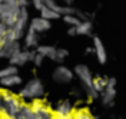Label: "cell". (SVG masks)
<instances>
[{
    "instance_id": "6da1fadb",
    "label": "cell",
    "mask_w": 126,
    "mask_h": 119,
    "mask_svg": "<svg viewBox=\"0 0 126 119\" xmlns=\"http://www.w3.org/2000/svg\"><path fill=\"white\" fill-rule=\"evenodd\" d=\"M43 95H45V86L42 80L34 78V79L29 80L23 89H20L17 96L22 101H33V99H40Z\"/></svg>"
},
{
    "instance_id": "7a4b0ae2",
    "label": "cell",
    "mask_w": 126,
    "mask_h": 119,
    "mask_svg": "<svg viewBox=\"0 0 126 119\" xmlns=\"http://www.w3.org/2000/svg\"><path fill=\"white\" fill-rule=\"evenodd\" d=\"M1 96H3V115L1 116H6V118L13 119L16 118L19 109L22 108V99L17 95H13L12 92H1Z\"/></svg>"
},
{
    "instance_id": "3957f363",
    "label": "cell",
    "mask_w": 126,
    "mask_h": 119,
    "mask_svg": "<svg viewBox=\"0 0 126 119\" xmlns=\"http://www.w3.org/2000/svg\"><path fill=\"white\" fill-rule=\"evenodd\" d=\"M19 12H20V7H19V4L16 1L0 3V20L7 27H12L15 24L16 19L19 16Z\"/></svg>"
},
{
    "instance_id": "277c9868",
    "label": "cell",
    "mask_w": 126,
    "mask_h": 119,
    "mask_svg": "<svg viewBox=\"0 0 126 119\" xmlns=\"http://www.w3.org/2000/svg\"><path fill=\"white\" fill-rule=\"evenodd\" d=\"M27 20H29V13H27V9L26 7H20V12H19V16L16 19L15 24L12 26V30L15 33L16 40L22 39L24 34V27L27 24Z\"/></svg>"
},
{
    "instance_id": "5b68a950",
    "label": "cell",
    "mask_w": 126,
    "mask_h": 119,
    "mask_svg": "<svg viewBox=\"0 0 126 119\" xmlns=\"http://www.w3.org/2000/svg\"><path fill=\"white\" fill-rule=\"evenodd\" d=\"M99 95H102V103L105 106H112L115 98H116V79L115 78H108L106 86Z\"/></svg>"
},
{
    "instance_id": "8992f818",
    "label": "cell",
    "mask_w": 126,
    "mask_h": 119,
    "mask_svg": "<svg viewBox=\"0 0 126 119\" xmlns=\"http://www.w3.org/2000/svg\"><path fill=\"white\" fill-rule=\"evenodd\" d=\"M32 109L34 112L36 119H50V118H53V112L50 111V108H49L43 101H40V99H33Z\"/></svg>"
},
{
    "instance_id": "52a82bcc",
    "label": "cell",
    "mask_w": 126,
    "mask_h": 119,
    "mask_svg": "<svg viewBox=\"0 0 126 119\" xmlns=\"http://www.w3.org/2000/svg\"><path fill=\"white\" fill-rule=\"evenodd\" d=\"M72 113H73V106L69 101H63V102H59L56 105L55 112H53V116L59 119H70Z\"/></svg>"
},
{
    "instance_id": "ba28073f",
    "label": "cell",
    "mask_w": 126,
    "mask_h": 119,
    "mask_svg": "<svg viewBox=\"0 0 126 119\" xmlns=\"http://www.w3.org/2000/svg\"><path fill=\"white\" fill-rule=\"evenodd\" d=\"M20 49V43L19 40H12V42H4L1 43L0 46V57H4V59H10L12 56L17 53Z\"/></svg>"
},
{
    "instance_id": "9c48e42d",
    "label": "cell",
    "mask_w": 126,
    "mask_h": 119,
    "mask_svg": "<svg viewBox=\"0 0 126 119\" xmlns=\"http://www.w3.org/2000/svg\"><path fill=\"white\" fill-rule=\"evenodd\" d=\"M75 73L78 76L80 82L85 85V87H90L92 86V80H93V76H92V72L87 68L86 65H78L75 68Z\"/></svg>"
},
{
    "instance_id": "30bf717a",
    "label": "cell",
    "mask_w": 126,
    "mask_h": 119,
    "mask_svg": "<svg viewBox=\"0 0 126 119\" xmlns=\"http://www.w3.org/2000/svg\"><path fill=\"white\" fill-rule=\"evenodd\" d=\"M53 79L59 83H67L73 79V72L66 66H57L53 72Z\"/></svg>"
},
{
    "instance_id": "8fae6325",
    "label": "cell",
    "mask_w": 126,
    "mask_h": 119,
    "mask_svg": "<svg viewBox=\"0 0 126 119\" xmlns=\"http://www.w3.org/2000/svg\"><path fill=\"white\" fill-rule=\"evenodd\" d=\"M32 52H33V50H19L17 53H15V55L9 59V60H10V65H15V66H23L24 63L30 62Z\"/></svg>"
},
{
    "instance_id": "7c38bea8",
    "label": "cell",
    "mask_w": 126,
    "mask_h": 119,
    "mask_svg": "<svg viewBox=\"0 0 126 119\" xmlns=\"http://www.w3.org/2000/svg\"><path fill=\"white\" fill-rule=\"evenodd\" d=\"M93 52L96 55V57H97V60H99V63H102V65L106 63V60H108L106 49H105V45L102 43V40L99 37H94L93 39Z\"/></svg>"
},
{
    "instance_id": "4fadbf2b",
    "label": "cell",
    "mask_w": 126,
    "mask_h": 119,
    "mask_svg": "<svg viewBox=\"0 0 126 119\" xmlns=\"http://www.w3.org/2000/svg\"><path fill=\"white\" fill-rule=\"evenodd\" d=\"M30 27L33 29V30H36L37 33H40V32H46V30H49V29L52 27V24H50V20L43 19V17L40 16V17L32 19Z\"/></svg>"
},
{
    "instance_id": "5bb4252c",
    "label": "cell",
    "mask_w": 126,
    "mask_h": 119,
    "mask_svg": "<svg viewBox=\"0 0 126 119\" xmlns=\"http://www.w3.org/2000/svg\"><path fill=\"white\" fill-rule=\"evenodd\" d=\"M22 83V78L15 73V75H9V76H4V78H0V85L4 87H15L19 86Z\"/></svg>"
},
{
    "instance_id": "9a60e30c",
    "label": "cell",
    "mask_w": 126,
    "mask_h": 119,
    "mask_svg": "<svg viewBox=\"0 0 126 119\" xmlns=\"http://www.w3.org/2000/svg\"><path fill=\"white\" fill-rule=\"evenodd\" d=\"M37 42H39V37H37V32L33 30L32 27H29V30L24 36V45L26 48H36L37 46Z\"/></svg>"
},
{
    "instance_id": "2e32d148",
    "label": "cell",
    "mask_w": 126,
    "mask_h": 119,
    "mask_svg": "<svg viewBox=\"0 0 126 119\" xmlns=\"http://www.w3.org/2000/svg\"><path fill=\"white\" fill-rule=\"evenodd\" d=\"M16 118H19V119H36V116H34V112L32 109V106H29V105H22V108L19 109Z\"/></svg>"
},
{
    "instance_id": "e0dca14e",
    "label": "cell",
    "mask_w": 126,
    "mask_h": 119,
    "mask_svg": "<svg viewBox=\"0 0 126 119\" xmlns=\"http://www.w3.org/2000/svg\"><path fill=\"white\" fill-rule=\"evenodd\" d=\"M40 16L43 17V19H47V20H55V19H59L62 15H59L53 9L47 7V6H43V7L40 9Z\"/></svg>"
},
{
    "instance_id": "ac0fdd59",
    "label": "cell",
    "mask_w": 126,
    "mask_h": 119,
    "mask_svg": "<svg viewBox=\"0 0 126 119\" xmlns=\"http://www.w3.org/2000/svg\"><path fill=\"white\" fill-rule=\"evenodd\" d=\"M76 27V34H89L92 32V22L89 20H80V23Z\"/></svg>"
},
{
    "instance_id": "d6986e66",
    "label": "cell",
    "mask_w": 126,
    "mask_h": 119,
    "mask_svg": "<svg viewBox=\"0 0 126 119\" xmlns=\"http://www.w3.org/2000/svg\"><path fill=\"white\" fill-rule=\"evenodd\" d=\"M36 52H39L40 55H43L45 57H50L53 60L55 59V53H56V48L55 46H37Z\"/></svg>"
},
{
    "instance_id": "ffe728a7",
    "label": "cell",
    "mask_w": 126,
    "mask_h": 119,
    "mask_svg": "<svg viewBox=\"0 0 126 119\" xmlns=\"http://www.w3.org/2000/svg\"><path fill=\"white\" fill-rule=\"evenodd\" d=\"M106 82H108V78H103V76H97V78H94L92 80V87H93L94 90H97L99 93L102 92L105 86H106Z\"/></svg>"
},
{
    "instance_id": "44dd1931",
    "label": "cell",
    "mask_w": 126,
    "mask_h": 119,
    "mask_svg": "<svg viewBox=\"0 0 126 119\" xmlns=\"http://www.w3.org/2000/svg\"><path fill=\"white\" fill-rule=\"evenodd\" d=\"M72 118H75V119H92V113L87 111V109H78V111H73Z\"/></svg>"
},
{
    "instance_id": "7402d4cb",
    "label": "cell",
    "mask_w": 126,
    "mask_h": 119,
    "mask_svg": "<svg viewBox=\"0 0 126 119\" xmlns=\"http://www.w3.org/2000/svg\"><path fill=\"white\" fill-rule=\"evenodd\" d=\"M67 55H69V52L66 50V49H57L56 48V53H55V62H57V63H62L63 60L67 57Z\"/></svg>"
},
{
    "instance_id": "603a6c76",
    "label": "cell",
    "mask_w": 126,
    "mask_h": 119,
    "mask_svg": "<svg viewBox=\"0 0 126 119\" xmlns=\"http://www.w3.org/2000/svg\"><path fill=\"white\" fill-rule=\"evenodd\" d=\"M63 20H64V23H67L69 26H78L80 23V19L76 15H63Z\"/></svg>"
},
{
    "instance_id": "cb8c5ba5",
    "label": "cell",
    "mask_w": 126,
    "mask_h": 119,
    "mask_svg": "<svg viewBox=\"0 0 126 119\" xmlns=\"http://www.w3.org/2000/svg\"><path fill=\"white\" fill-rule=\"evenodd\" d=\"M15 73H17V66L10 65V66L0 70V78H4V76H9V75H15Z\"/></svg>"
},
{
    "instance_id": "d4e9b609",
    "label": "cell",
    "mask_w": 126,
    "mask_h": 119,
    "mask_svg": "<svg viewBox=\"0 0 126 119\" xmlns=\"http://www.w3.org/2000/svg\"><path fill=\"white\" fill-rule=\"evenodd\" d=\"M43 59H45V56H43V55H40L39 52H36V50H33L30 62H33V63L36 65V66H40V65L43 63Z\"/></svg>"
},
{
    "instance_id": "484cf974",
    "label": "cell",
    "mask_w": 126,
    "mask_h": 119,
    "mask_svg": "<svg viewBox=\"0 0 126 119\" xmlns=\"http://www.w3.org/2000/svg\"><path fill=\"white\" fill-rule=\"evenodd\" d=\"M85 89H86V93H87V96H89L90 99H96V98H99V92L94 90L92 86L90 87H85Z\"/></svg>"
},
{
    "instance_id": "4316f807",
    "label": "cell",
    "mask_w": 126,
    "mask_h": 119,
    "mask_svg": "<svg viewBox=\"0 0 126 119\" xmlns=\"http://www.w3.org/2000/svg\"><path fill=\"white\" fill-rule=\"evenodd\" d=\"M32 3H33V6L37 9V10H40V9L45 6V3H43V0H32Z\"/></svg>"
},
{
    "instance_id": "83f0119b",
    "label": "cell",
    "mask_w": 126,
    "mask_h": 119,
    "mask_svg": "<svg viewBox=\"0 0 126 119\" xmlns=\"http://www.w3.org/2000/svg\"><path fill=\"white\" fill-rule=\"evenodd\" d=\"M6 30H7V26H6V24H4L3 22H1V20H0V39H1L3 36H4Z\"/></svg>"
},
{
    "instance_id": "f1b7e54d",
    "label": "cell",
    "mask_w": 126,
    "mask_h": 119,
    "mask_svg": "<svg viewBox=\"0 0 126 119\" xmlns=\"http://www.w3.org/2000/svg\"><path fill=\"white\" fill-rule=\"evenodd\" d=\"M16 3L19 4V7H27L29 0H16Z\"/></svg>"
},
{
    "instance_id": "f546056e",
    "label": "cell",
    "mask_w": 126,
    "mask_h": 119,
    "mask_svg": "<svg viewBox=\"0 0 126 119\" xmlns=\"http://www.w3.org/2000/svg\"><path fill=\"white\" fill-rule=\"evenodd\" d=\"M67 34H69V36H75V34H76V27H75V26H70V29L67 30Z\"/></svg>"
},
{
    "instance_id": "4dcf8cb0",
    "label": "cell",
    "mask_w": 126,
    "mask_h": 119,
    "mask_svg": "<svg viewBox=\"0 0 126 119\" xmlns=\"http://www.w3.org/2000/svg\"><path fill=\"white\" fill-rule=\"evenodd\" d=\"M0 115H3V96L0 92Z\"/></svg>"
},
{
    "instance_id": "1f68e13d",
    "label": "cell",
    "mask_w": 126,
    "mask_h": 119,
    "mask_svg": "<svg viewBox=\"0 0 126 119\" xmlns=\"http://www.w3.org/2000/svg\"><path fill=\"white\" fill-rule=\"evenodd\" d=\"M63 1H64V4H66V6H72L75 0H63Z\"/></svg>"
}]
</instances>
